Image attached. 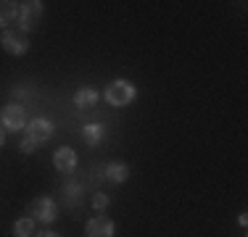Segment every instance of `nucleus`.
<instances>
[{
    "mask_svg": "<svg viewBox=\"0 0 248 237\" xmlns=\"http://www.w3.org/2000/svg\"><path fill=\"white\" fill-rule=\"evenodd\" d=\"M98 100H100V92H98L93 85H85V87H79V90L74 92V105H77V111H93V108L98 105Z\"/></svg>",
    "mask_w": 248,
    "mask_h": 237,
    "instance_id": "obj_8",
    "label": "nucleus"
},
{
    "mask_svg": "<svg viewBox=\"0 0 248 237\" xmlns=\"http://www.w3.org/2000/svg\"><path fill=\"white\" fill-rule=\"evenodd\" d=\"M0 127L8 129V132H21V129H27V108L19 103H8L0 111Z\"/></svg>",
    "mask_w": 248,
    "mask_h": 237,
    "instance_id": "obj_4",
    "label": "nucleus"
},
{
    "mask_svg": "<svg viewBox=\"0 0 248 237\" xmlns=\"http://www.w3.org/2000/svg\"><path fill=\"white\" fill-rule=\"evenodd\" d=\"M14 237H34V219L21 216L14 222Z\"/></svg>",
    "mask_w": 248,
    "mask_h": 237,
    "instance_id": "obj_14",
    "label": "nucleus"
},
{
    "mask_svg": "<svg viewBox=\"0 0 248 237\" xmlns=\"http://www.w3.org/2000/svg\"><path fill=\"white\" fill-rule=\"evenodd\" d=\"M108 203H111V198L106 193H95V195H93V208H95V211H106V208H108Z\"/></svg>",
    "mask_w": 248,
    "mask_h": 237,
    "instance_id": "obj_15",
    "label": "nucleus"
},
{
    "mask_svg": "<svg viewBox=\"0 0 248 237\" xmlns=\"http://www.w3.org/2000/svg\"><path fill=\"white\" fill-rule=\"evenodd\" d=\"M82 140H85L87 148H98L100 142L106 140V127H103L100 121L85 124V127H82Z\"/></svg>",
    "mask_w": 248,
    "mask_h": 237,
    "instance_id": "obj_11",
    "label": "nucleus"
},
{
    "mask_svg": "<svg viewBox=\"0 0 248 237\" xmlns=\"http://www.w3.org/2000/svg\"><path fill=\"white\" fill-rule=\"evenodd\" d=\"M24 134L34 142V145H43V142H48L53 134H56V127H53L50 118L37 116V118H32V121H27V132Z\"/></svg>",
    "mask_w": 248,
    "mask_h": 237,
    "instance_id": "obj_6",
    "label": "nucleus"
},
{
    "mask_svg": "<svg viewBox=\"0 0 248 237\" xmlns=\"http://www.w3.org/2000/svg\"><path fill=\"white\" fill-rule=\"evenodd\" d=\"M0 45L8 56H27L29 50V34H24L21 29H5L0 34Z\"/></svg>",
    "mask_w": 248,
    "mask_h": 237,
    "instance_id": "obj_5",
    "label": "nucleus"
},
{
    "mask_svg": "<svg viewBox=\"0 0 248 237\" xmlns=\"http://www.w3.org/2000/svg\"><path fill=\"white\" fill-rule=\"evenodd\" d=\"M34 150H37V145H34V142L24 134V137H21V142H19V153H24V156H32Z\"/></svg>",
    "mask_w": 248,
    "mask_h": 237,
    "instance_id": "obj_16",
    "label": "nucleus"
},
{
    "mask_svg": "<svg viewBox=\"0 0 248 237\" xmlns=\"http://www.w3.org/2000/svg\"><path fill=\"white\" fill-rule=\"evenodd\" d=\"M29 216L34 219V222H43V224H53L58 219V203L48 195H40V198H34L32 203H29Z\"/></svg>",
    "mask_w": 248,
    "mask_h": 237,
    "instance_id": "obj_3",
    "label": "nucleus"
},
{
    "mask_svg": "<svg viewBox=\"0 0 248 237\" xmlns=\"http://www.w3.org/2000/svg\"><path fill=\"white\" fill-rule=\"evenodd\" d=\"M103 177L111 185H122V182L129 179V166L124 161H111V163L103 166Z\"/></svg>",
    "mask_w": 248,
    "mask_h": 237,
    "instance_id": "obj_10",
    "label": "nucleus"
},
{
    "mask_svg": "<svg viewBox=\"0 0 248 237\" xmlns=\"http://www.w3.org/2000/svg\"><path fill=\"white\" fill-rule=\"evenodd\" d=\"M34 237H63V235L53 232V229H45V232H40V235H34Z\"/></svg>",
    "mask_w": 248,
    "mask_h": 237,
    "instance_id": "obj_18",
    "label": "nucleus"
},
{
    "mask_svg": "<svg viewBox=\"0 0 248 237\" xmlns=\"http://www.w3.org/2000/svg\"><path fill=\"white\" fill-rule=\"evenodd\" d=\"M14 103H19V105H24V100L29 98V92H27V87H14Z\"/></svg>",
    "mask_w": 248,
    "mask_h": 237,
    "instance_id": "obj_17",
    "label": "nucleus"
},
{
    "mask_svg": "<svg viewBox=\"0 0 248 237\" xmlns=\"http://www.w3.org/2000/svg\"><path fill=\"white\" fill-rule=\"evenodd\" d=\"M43 14H45V5L40 0H29V3H19V29L24 34L34 32L37 24L43 21Z\"/></svg>",
    "mask_w": 248,
    "mask_h": 237,
    "instance_id": "obj_2",
    "label": "nucleus"
},
{
    "mask_svg": "<svg viewBox=\"0 0 248 237\" xmlns=\"http://www.w3.org/2000/svg\"><path fill=\"white\" fill-rule=\"evenodd\" d=\"M5 145V132H3V127H0V148Z\"/></svg>",
    "mask_w": 248,
    "mask_h": 237,
    "instance_id": "obj_20",
    "label": "nucleus"
},
{
    "mask_svg": "<svg viewBox=\"0 0 248 237\" xmlns=\"http://www.w3.org/2000/svg\"><path fill=\"white\" fill-rule=\"evenodd\" d=\"M238 224H240V227H246V224H248V213H240V216H238Z\"/></svg>",
    "mask_w": 248,
    "mask_h": 237,
    "instance_id": "obj_19",
    "label": "nucleus"
},
{
    "mask_svg": "<svg viewBox=\"0 0 248 237\" xmlns=\"http://www.w3.org/2000/svg\"><path fill=\"white\" fill-rule=\"evenodd\" d=\"M53 166H56L61 174H72L77 169V153L74 148H58L56 153H53Z\"/></svg>",
    "mask_w": 248,
    "mask_h": 237,
    "instance_id": "obj_9",
    "label": "nucleus"
},
{
    "mask_svg": "<svg viewBox=\"0 0 248 237\" xmlns=\"http://www.w3.org/2000/svg\"><path fill=\"white\" fill-rule=\"evenodd\" d=\"M103 98H106V103H108V105L124 108V105H129L135 98H138V87H135L129 79H114L111 85H106Z\"/></svg>",
    "mask_w": 248,
    "mask_h": 237,
    "instance_id": "obj_1",
    "label": "nucleus"
},
{
    "mask_svg": "<svg viewBox=\"0 0 248 237\" xmlns=\"http://www.w3.org/2000/svg\"><path fill=\"white\" fill-rule=\"evenodd\" d=\"M85 232H87V237H114L116 224L108 216H93L85 224Z\"/></svg>",
    "mask_w": 248,
    "mask_h": 237,
    "instance_id": "obj_7",
    "label": "nucleus"
},
{
    "mask_svg": "<svg viewBox=\"0 0 248 237\" xmlns=\"http://www.w3.org/2000/svg\"><path fill=\"white\" fill-rule=\"evenodd\" d=\"M19 19V3L14 0H0V29H8V24H14Z\"/></svg>",
    "mask_w": 248,
    "mask_h": 237,
    "instance_id": "obj_12",
    "label": "nucleus"
},
{
    "mask_svg": "<svg viewBox=\"0 0 248 237\" xmlns=\"http://www.w3.org/2000/svg\"><path fill=\"white\" fill-rule=\"evenodd\" d=\"M82 185L79 182H66L63 185V206H69V208H77V206L82 203Z\"/></svg>",
    "mask_w": 248,
    "mask_h": 237,
    "instance_id": "obj_13",
    "label": "nucleus"
}]
</instances>
